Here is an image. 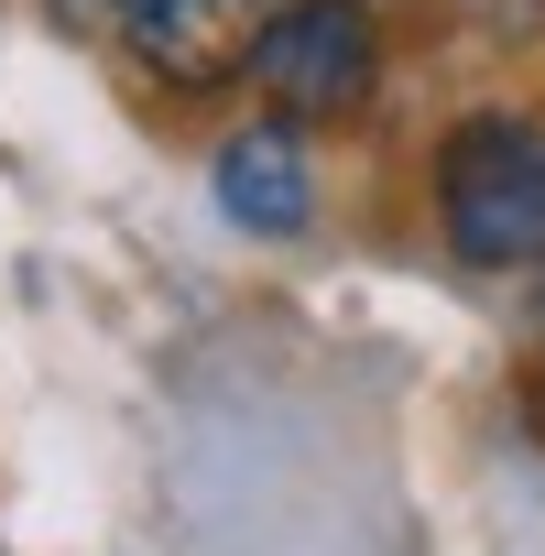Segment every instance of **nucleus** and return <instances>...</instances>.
Here are the masks:
<instances>
[{
	"label": "nucleus",
	"instance_id": "1",
	"mask_svg": "<svg viewBox=\"0 0 545 556\" xmlns=\"http://www.w3.org/2000/svg\"><path fill=\"white\" fill-rule=\"evenodd\" d=\"M436 229L469 273L545 262V131L523 110H469L436 142Z\"/></svg>",
	"mask_w": 545,
	"mask_h": 556
},
{
	"label": "nucleus",
	"instance_id": "2",
	"mask_svg": "<svg viewBox=\"0 0 545 556\" xmlns=\"http://www.w3.org/2000/svg\"><path fill=\"white\" fill-rule=\"evenodd\" d=\"M251 88L284 121H360L382 88L371 0H272L262 34H251Z\"/></svg>",
	"mask_w": 545,
	"mask_h": 556
},
{
	"label": "nucleus",
	"instance_id": "3",
	"mask_svg": "<svg viewBox=\"0 0 545 556\" xmlns=\"http://www.w3.org/2000/svg\"><path fill=\"white\" fill-rule=\"evenodd\" d=\"M262 0H121V45L153 88H229L251 66Z\"/></svg>",
	"mask_w": 545,
	"mask_h": 556
},
{
	"label": "nucleus",
	"instance_id": "4",
	"mask_svg": "<svg viewBox=\"0 0 545 556\" xmlns=\"http://www.w3.org/2000/svg\"><path fill=\"white\" fill-rule=\"evenodd\" d=\"M207 186H218V207H229V229H251V240H295L306 218H317V164H306V121H251V131H229L218 142V164H207Z\"/></svg>",
	"mask_w": 545,
	"mask_h": 556
},
{
	"label": "nucleus",
	"instance_id": "5",
	"mask_svg": "<svg viewBox=\"0 0 545 556\" xmlns=\"http://www.w3.org/2000/svg\"><path fill=\"white\" fill-rule=\"evenodd\" d=\"M55 34H121V0H45Z\"/></svg>",
	"mask_w": 545,
	"mask_h": 556
},
{
	"label": "nucleus",
	"instance_id": "6",
	"mask_svg": "<svg viewBox=\"0 0 545 556\" xmlns=\"http://www.w3.org/2000/svg\"><path fill=\"white\" fill-rule=\"evenodd\" d=\"M469 12H480L491 34H534V23H545V0H469Z\"/></svg>",
	"mask_w": 545,
	"mask_h": 556
}]
</instances>
